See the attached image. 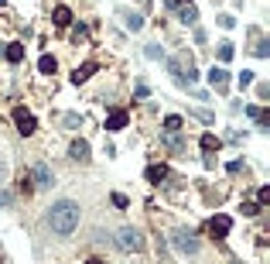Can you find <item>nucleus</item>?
Masks as SVG:
<instances>
[{
    "label": "nucleus",
    "mask_w": 270,
    "mask_h": 264,
    "mask_svg": "<svg viewBox=\"0 0 270 264\" xmlns=\"http://www.w3.org/2000/svg\"><path fill=\"white\" fill-rule=\"evenodd\" d=\"M48 227H52L55 237H72L76 227H79V203L76 199H58L48 209Z\"/></svg>",
    "instance_id": "nucleus-1"
},
{
    "label": "nucleus",
    "mask_w": 270,
    "mask_h": 264,
    "mask_svg": "<svg viewBox=\"0 0 270 264\" xmlns=\"http://www.w3.org/2000/svg\"><path fill=\"white\" fill-rule=\"evenodd\" d=\"M113 244H116L124 254H137V251H144V233L137 227H124V230H116Z\"/></svg>",
    "instance_id": "nucleus-2"
},
{
    "label": "nucleus",
    "mask_w": 270,
    "mask_h": 264,
    "mask_svg": "<svg viewBox=\"0 0 270 264\" xmlns=\"http://www.w3.org/2000/svg\"><path fill=\"white\" fill-rule=\"evenodd\" d=\"M171 247H175L181 257H195L202 244H199V237H195L191 230H175V233H171Z\"/></svg>",
    "instance_id": "nucleus-3"
},
{
    "label": "nucleus",
    "mask_w": 270,
    "mask_h": 264,
    "mask_svg": "<svg viewBox=\"0 0 270 264\" xmlns=\"http://www.w3.org/2000/svg\"><path fill=\"white\" fill-rule=\"evenodd\" d=\"M31 185H34V189H52V185H55V175H52V168L38 161V165L31 168Z\"/></svg>",
    "instance_id": "nucleus-4"
},
{
    "label": "nucleus",
    "mask_w": 270,
    "mask_h": 264,
    "mask_svg": "<svg viewBox=\"0 0 270 264\" xmlns=\"http://www.w3.org/2000/svg\"><path fill=\"white\" fill-rule=\"evenodd\" d=\"M14 124H17V130H21L24 138H31L34 130H38V124H34V117L28 114V110H21V106L14 110Z\"/></svg>",
    "instance_id": "nucleus-5"
},
{
    "label": "nucleus",
    "mask_w": 270,
    "mask_h": 264,
    "mask_svg": "<svg viewBox=\"0 0 270 264\" xmlns=\"http://www.w3.org/2000/svg\"><path fill=\"white\" fill-rule=\"evenodd\" d=\"M209 86H212L215 93H226L229 90V72H226L223 65H212V69H209Z\"/></svg>",
    "instance_id": "nucleus-6"
},
{
    "label": "nucleus",
    "mask_w": 270,
    "mask_h": 264,
    "mask_svg": "<svg viewBox=\"0 0 270 264\" xmlns=\"http://www.w3.org/2000/svg\"><path fill=\"white\" fill-rule=\"evenodd\" d=\"M175 11H178V17L185 24H195V21H199V7H195L191 0H178V4H175Z\"/></svg>",
    "instance_id": "nucleus-7"
},
{
    "label": "nucleus",
    "mask_w": 270,
    "mask_h": 264,
    "mask_svg": "<svg viewBox=\"0 0 270 264\" xmlns=\"http://www.w3.org/2000/svg\"><path fill=\"white\" fill-rule=\"evenodd\" d=\"M209 230H212L215 237H226V233L233 230V219H229V216H223V213H219V216H212V219H209Z\"/></svg>",
    "instance_id": "nucleus-8"
},
{
    "label": "nucleus",
    "mask_w": 270,
    "mask_h": 264,
    "mask_svg": "<svg viewBox=\"0 0 270 264\" xmlns=\"http://www.w3.org/2000/svg\"><path fill=\"white\" fill-rule=\"evenodd\" d=\"M124 127H127V110H113V114L106 117V130L116 134V130H124Z\"/></svg>",
    "instance_id": "nucleus-9"
},
{
    "label": "nucleus",
    "mask_w": 270,
    "mask_h": 264,
    "mask_svg": "<svg viewBox=\"0 0 270 264\" xmlns=\"http://www.w3.org/2000/svg\"><path fill=\"white\" fill-rule=\"evenodd\" d=\"M68 155H72V158L76 161H89V144H86V141H72V148H68Z\"/></svg>",
    "instance_id": "nucleus-10"
},
{
    "label": "nucleus",
    "mask_w": 270,
    "mask_h": 264,
    "mask_svg": "<svg viewBox=\"0 0 270 264\" xmlns=\"http://www.w3.org/2000/svg\"><path fill=\"white\" fill-rule=\"evenodd\" d=\"M92 72H96V62H86V65H79V69L72 72V82H76V86H79V82L92 79Z\"/></svg>",
    "instance_id": "nucleus-11"
},
{
    "label": "nucleus",
    "mask_w": 270,
    "mask_h": 264,
    "mask_svg": "<svg viewBox=\"0 0 270 264\" xmlns=\"http://www.w3.org/2000/svg\"><path fill=\"white\" fill-rule=\"evenodd\" d=\"M164 179H168V165H151V168H147V182L161 185Z\"/></svg>",
    "instance_id": "nucleus-12"
},
{
    "label": "nucleus",
    "mask_w": 270,
    "mask_h": 264,
    "mask_svg": "<svg viewBox=\"0 0 270 264\" xmlns=\"http://www.w3.org/2000/svg\"><path fill=\"white\" fill-rule=\"evenodd\" d=\"M52 21H55L58 28H68V24H72V11H68L65 4H62V7H55V14H52Z\"/></svg>",
    "instance_id": "nucleus-13"
},
{
    "label": "nucleus",
    "mask_w": 270,
    "mask_h": 264,
    "mask_svg": "<svg viewBox=\"0 0 270 264\" xmlns=\"http://www.w3.org/2000/svg\"><path fill=\"white\" fill-rule=\"evenodd\" d=\"M4 58L17 65V62H21V58H24V45H7V48H4Z\"/></svg>",
    "instance_id": "nucleus-14"
},
{
    "label": "nucleus",
    "mask_w": 270,
    "mask_h": 264,
    "mask_svg": "<svg viewBox=\"0 0 270 264\" xmlns=\"http://www.w3.org/2000/svg\"><path fill=\"white\" fill-rule=\"evenodd\" d=\"M124 24L130 28V31H140V28H144V17H140V14H130V11H127V14H124Z\"/></svg>",
    "instance_id": "nucleus-15"
},
{
    "label": "nucleus",
    "mask_w": 270,
    "mask_h": 264,
    "mask_svg": "<svg viewBox=\"0 0 270 264\" xmlns=\"http://www.w3.org/2000/svg\"><path fill=\"white\" fill-rule=\"evenodd\" d=\"M181 124H185V120H181V117H175V114H171V117H164V134H178V130H181Z\"/></svg>",
    "instance_id": "nucleus-16"
},
{
    "label": "nucleus",
    "mask_w": 270,
    "mask_h": 264,
    "mask_svg": "<svg viewBox=\"0 0 270 264\" xmlns=\"http://www.w3.org/2000/svg\"><path fill=\"white\" fill-rule=\"evenodd\" d=\"M233 55H236V48H233V41H219V62H229Z\"/></svg>",
    "instance_id": "nucleus-17"
},
{
    "label": "nucleus",
    "mask_w": 270,
    "mask_h": 264,
    "mask_svg": "<svg viewBox=\"0 0 270 264\" xmlns=\"http://www.w3.org/2000/svg\"><path fill=\"white\" fill-rule=\"evenodd\" d=\"M38 69L45 72V76H52V72H55L58 65H55V58H52V55H41V62H38Z\"/></svg>",
    "instance_id": "nucleus-18"
},
{
    "label": "nucleus",
    "mask_w": 270,
    "mask_h": 264,
    "mask_svg": "<svg viewBox=\"0 0 270 264\" xmlns=\"http://www.w3.org/2000/svg\"><path fill=\"white\" fill-rule=\"evenodd\" d=\"M202 151H219V138L215 134H202Z\"/></svg>",
    "instance_id": "nucleus-19"
},
{
    "label": "nucleus",
    "mask_w": 270,
    "mask_h": 264,
    "mask_svg": "<svg viewBox=\"0 0 270 264\" xmlns=\"http://www.w3.org/2000/svg\"><path fill=\"white\" fill-rule=\"evenodd\" d=\"M62 120H65V127H82V117L79 114H62Z\"/></svg>",
    "instance_id": "nucleus-20"
},
{
    "label": "nucleus",
    "mask_w": 270,
    "mask_h": 264,
    "mask_svg": "<svg viewBox=\"0 0 270 264\" xmlns=\"http://www.w3.org/2000/svg\"><path fill=\"white\" fill-rule=\"evenodd\" d=\"M253 52H257V58H267V55H270V41L263 38V41H260V45L253 48Z\"/></svg>",
    "instance_id": "nucleus-21"
},
{
    "label": "nucleus",
    "mask_w": 270,
    "mask_h": 264,
    "mask_svg": "<svg viewBox=\"0 0 270 264\" xmlns=\"http://www.w3.org/2000/svg\"><path fill=\"white\" fill-rule=\"evenodd\" d=\"M219 24L229 31V28H236V17H233V14H219Z\"/></svg>",
    "instance_id": "nucleus-22"
},
{
    "label": "nucleus",
    "mask_w": 270,
    "mask_h": 264,
    "mask_svg": "<svg viewBox=\"0 0 270 264\" xmlns=\"http://www.w3.org/2000/svg\"><path fill=\"white\" fill-rule=\"evenodd\" d=\"M86 35H89V31H86V28H82V24H79V28H76V31H72V41H76V45H79V41H86Z\"/></svg>",
    "instance_id": "nucleus-23"
},
{
    "label": "nucleus",
    "mask_w": 270,
    "mask_h": 264,
    "mask_svg": "<svg viewBox=\"0 0 270 264\" xmlns=\"http://www.w3.org/2000/svg\"><path fill=\"white\" fill-rule=\"evenodd\" d=\"M113 206L127 209V206H130V203H127V195H124V192H113Z\"/></svg>",
    "instance_id": "nucleus-24"
},
{
    "label": "nucleus",
    "mask_w": 270,
    "mask_h": 264,
    "mask_svg": "<svg viewBox=\"0 0 270 264\" xmlns=\"http://www.w3.org/2000/svg\"><path fill=\"white\" fill-rule=\"evenodd\" d=\"M243 213H247V216H257V213H260V203H243Z\"/></svg>",
    "instance_id": "nucleus-25"
},
{
    "label": "nucleus",
    "mask_w": 270,
    "mask_h": 264,
    "mask_svg": "<svg viewBox=\"0 0 270 264\" xmlns=\"http://www.w3.org/2000/svg\"><path fill=\"white\" fill-rule=\"evenodd\" d=\"M250 82H253V72L243 69V72H239V86H250Z\"/></svg>",
    "instance_id": "nucleus-26"
},
{
    "label": "nucleus",
    "mask_w": 270,
    "mask_h": 264,
    "mask_svg": "<svg viewBox=\"0 0 270 264\" xmlns=\"http://www.w3.org/2000/svg\"><path fill=\"white\" fill-rule=\"evenodd\" d=\"M144 52H147V58H161V55H164V52H161V48H158V45H147V48H144Z\"/></svg>",
    "instance_id": "nucleus-27"
},
{
    "label": "nucleus",
    "mask_w": 270,
    "mask_h": 264,
    "mask_svg": "<svg viewBox=\"0 0 270 264\" xmlns=\"http://www.w3.org/2000/svg\"><path fill=\"white\" fill-rule=\"evenodd\" d=\"M7 175H11V165L0 158V182H7Z\"/></svg>",
    "instance_id": "nucleus-28"
},
{
    "label": "nucleus",
    "mask_w": 270,
    "mask_h": 264,
    "mask_svg": "<svg viewBox=\"0 0 270 264\" xmlns=\"http://www.w3.org/2000/svg\"><path fill=\"white\" fill-rule=\"evenodd\" d=\"M247 114L253 117V120H260V117H263V110H260V106H247Z\"/></svg>",
    "instance_id": "nucleus-29"
},
{
    "label": "nucleus",
    "mask_w": 270,
    "mask_h": 264,
    "mask_svg": "<svg viewBox=\"0 0 270 264\" xmlns=\"http://www.w3.org/2000/svg\"><path fill=\"white\" fill-rule=\"evenodd\" d=\"M4 206H11V192H4V189H0V209Z\"/></svg>",
    "instance_id": "nucleus-30"
},
{
    "label": "nucleus",
    "mask_w": 270,
    "mask_h": 264,
    "mask_svg": "<svg viewBox=\"0 0 270 264\" xmlns=\"http://www.w3.org/2000/svg\"><path fill=\"white\" fill-rule=\"evenodd\" d=\"M86 264H106V261H100V257H89V261H86Z\"/></svg>",
    "instance_id": "nucleus-31"
}]
</instances>
